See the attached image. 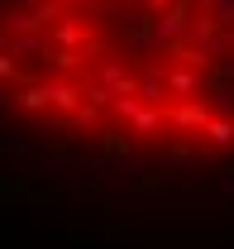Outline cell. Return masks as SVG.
Segmentation results:
<instances>
[{
	"label": "cell",
	"instance_id": "1",
	"mask_svg": "<svg viewBox=\"0 0 234 249\" xmlns=\"http://www.w3.org/2000/svg\"><path fill=\"white\" fill-rule=\"evenodd\" d=\"M0 124L134 163L234 158V0H0Z\"/></svg>",
	"mask_w": 234,
	"mask_h": 249
}]
</instances>
